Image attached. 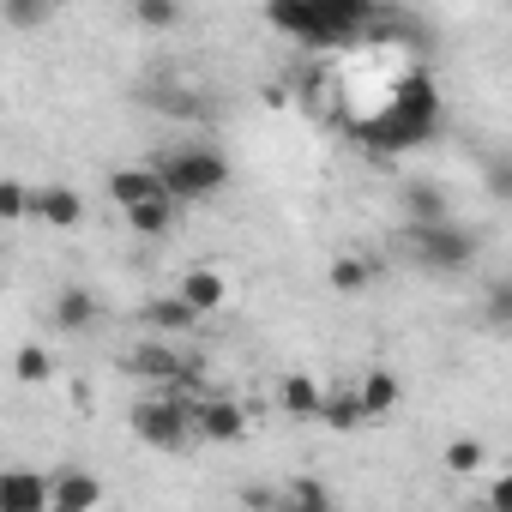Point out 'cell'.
Here are the masks:
<instances>
[{
    "instance_id": "1",
    "label": "cell",
    "mask_w": 512,
    "mask_h": 512,
    "mask_svg": "<svg viewBox=\"0 0 512 512\" xmlns=\"http://www.w3.org/2000/svg\"><path fill=\"white\" fill-rule=\"evenodd\" d=\"M374 13L380 7H368V0H272L266 25L314 49H344L362 31H374Z\"/></svg>"
},
{
    "instance_id": "2",
    "label": "cell",
    "mask_w": 512,
    "mask_h": 512,
    "mask_svg": "<svg viewBox=\"0 0 512 512\" xmlns=\"http://www.w3.org/2000/svg\"><path fill=\"white\" fill-rule=\"evenodd\" d=\"M434 127H440V97H434V79L410 73V79L398 85V97L386 103V115L368 127V139H374L380 151H416L422 139H434Z\"/></svg>"
},
{
    "instance_id": "3",
    "label": "cell",
    "mask_w": 512,
    "mask_h": 512,
    "mask_svg": "<svg viewBox=\"0 0 512 512\" xmlns=\"http://www.w3.org/2000/svg\"><path fill=\"white\" fill-rule=\"evenodd\" d=\"M157 175H163V187H169L175 205L181 199H217L229 187V163L211 145H175V151H163L157 157Z\"/></svg>"
},
{
    "instance_id": "4",
    "label": "cell",
    "mask_w": 512,
    "mask_h": 512,
    "mask_svg": "<svg viewBox=\"0 0 512 512\" xmlns=\"http://www.w3.org/2000/svg\"><path fill=\"white\" fill-rule=\"evenodd\" d=\"M193 410H199V398L151 392V398H139V404L127 410V428H133L151 452H175V446L193 440Z\"/></svg>"
},
{
    "instance_id": "5",
    "label": "cell",
    "mask_w": 512,
    "mask_h": 512,
    "mask_svg": "<svg viewBox=\"0 0 512 512\" xmlns=\"http://www.w3.org/2000/svg\"><path fill=\"white\" fill-rule=\"evenodd\" d=\"M404 247H410V260L422 272L452 278V272H464L476 260V229H464V223H410L404 229Z\"/></svg>"
},
{
    "instance_id": "6",
    "label": "cell",
    "mask_w": 512,
    "mask_h": 512,
    "mask_svg": "<svg viewBox=\"0 0 512 512\" xmlns=\"http://www.w3.org/2000/svg\"><path fill=\"white\" fill-rule=\"evenodd\" d=\"M127 368H133L145 386H163V392H175L181 380H199V362L175 356V350H169V344H157V338L133 344V350H127Z\"/></svg>"
},
{
    "instance_id": "7",
    "label": "cell",
    "mask_w": 512,
    "mask_h": 512,
    "mask_svg": "<svg viewBox=\"0 0 512 512\" xmlns=\"http://www.w3.org/2000/svg\"><path fill=\"white\" fill-rule=\"evenodd\" d=\"M193 440H205V446H241L247 440V410L235 398H199Z\"/></svg>"
},
{
    "instance_id": "8",
    "label": "cell",
    "mask_w": 512,
    "mask_h": 512,
    "mask_svg": "<svg viewBox=\"0 0 512 512\" xmlns=\"http://www.w3.org/2000/svg\"><path fill=\"white\" fill-rule=\"evenodd\" d=\"M109 199H115L121 211H139V205H175L169 187H163V175H157V163H127V169H115V175H109Z\"/></svg>"
},
{
    "instance_id": "9",
    "label": "cell",
    "mask_w": 512,
    "mask_h": 512,
    "mask_svg": "<svg viewBox=\"0 0 512 512\" xmlns=\"http://www.w3.org/2000/svg\"><path fill=\"white\" fill-rule=\"evenodd\" d=\"M49 500H55V476H37V470L0 476V512H49Z\"/></svg>"
},
{
    "instance_id": "10",
    "label": "cell",
    "mask_w": 512,
    "mask_h": 512,
    "mask_svg": "<svg viewBox=\"0 0 512 512\" xmlns=\"http://www.w3.org/2000/svg\"><path fill=\"white\" fill-rule=\"evenodd\" d=\"M97 506H103V482H97L91 470H79V464L55 470V500H49V512H97Z\"/></svg>"
},
{
    "instance_id": "11",
    "label": "cell",
    "mask_w": 512,
    "mask_h": 512,
    "mask_svg": "<svg viewBox=\"0 0 512 512\" xmlns=\"http://www.w3.org/2000/svg\"><path fill=\"white\" fill-rule=\"evenodd\" d=\"M37 217H43L49 229H79V223H85V199H79V187H67V181L37 187Z\"/></svg>"
},
{
    "instance_id": "12",
    "label": "cell",
    "mask_w": 512,
    "mask_h": 512,
    "mask_svg": "<svg viewBox=\"0 0 512 512\" xmlns=\"http://www.w3.org/2000/svg\"><path fill=\"white\" fill-rule=\"evenodd\" d=\"M356 398H362V416H368V422H380V416H392V410H398L404 380H398L392 368H368V374L356 380Z\"/></svg>"
},
{
    "instance_id": "13",
    "label": "cell",
    "mask_w": 512,
    "mask_h": 512,
    "mask_svg": "<svg viewBox=\"0 0 512 512\" xmlns=\"http://www.w3.org/2000/svg\"><path fill=\"white\" fill-rule=\"evenodd\" d=\"M103 320V302H97V290H85V284H67L61 296H55V326L61 332H91Z\"/></svg>"
},
{
    "instance_id": "14",
    "label": "cell",
    "mask_w": 512,
    "mask_h": 512,
    "mask_svg": "<svg viewBox=\"0 0 512 512\" xmlns=\"http://www.w3.org/2000/svg\"><path fill=\"white\" fill-rule=\"evenodd\" d=\"M181 302H193L199 314H217L223 302H229V284H223V272H211V266H193L187 278H181V290H175Z\"/></svg>"
},
{
    "instance_id": "15",
    "label": "cell",
    "mask_w": 512,
    "mask_h": 512,
    "mask_svg": "<svg viewBox=\"0 0 512 512\" xmlns=\"http://www.w3.org/2000/svg\"><path fill=\"white\" fill-rule=\"evenodd\" d=\"M326 392H332V386H320L314 374H284V380H278V404H284L290 416H320V410H326Z\"/></svg>"
},
{
    "instance_id": "16",
    "label": "cell",
    "mask_w": 512,
    "mask_h": 512,
    "mask_svg": "<svg viewBox=\"0 0 512 512\" xmlns=\"http://www.w3.org/2000/svg\"><path fill=\"white\" fill-rule=\"evenodd\" d=\"M139 320H145L151 332H169V338H175V332H193V326H199V308L181 302V296H157V302H145Z\"/></svg>"
},
{
    "instance_id": "17",
    "label": "cell",
    "mask_w": 512,
    "mask_h": 512,
    "mask_svg": "<svg viewBox=\"0 0 512 512\" xmlns=\"http://www.w3.org/2000/svg\"><path fill=\"white\" fill-rule=\"evenodd\" d=\"M404 217H410V223H452L446 193L428 187V181H410V187H404Z\"/></svg>"
},
{
    "instance_id": "18",
    "label": "cell",
    "mask_w": 512,
    "mask_h": 512,
    "mask_svg": "<svg viewBox=\"0 0 512 512\" xmlns=\"http://www.w3.org/2000/svg\"><path fill=\"white\" fill-rule=\"evenodd\" d=\"M284 512H332V494L320 476H290L284 482Z\"/></svg>"
},
{
    "instance_id": "19",
    "label": "cell",
    "mask_w": 512,
    "mask_h": 512,
    "mask_svg": "<svg viewBox=\"0 0 512 512\" xmlns=\"http://www.w3.org/2000/svg\"><path fill=\"white\" fill-rule=\"evenodd\" d=\"M338 434H356L368 416H362V398H356V386H344V392H326V410H320Z\"/></svg>"
},
{
    "instance_id": "20",
    "label": "cell",
    "mask_w": 512,
    "mask_h": 512,
    "mask_svg": "<svg viewBox=\"0 0 512 512\" xmlns=\"http://www.w3.org/2000/svg\"><path fill=\"white\" fill-rule=\"evenodd\" d=\"M326 278H332V290H338V296H362V290L374 284V266H368V260H356V253H344V260H332V272H326Z\"/></svg>"
},
{
    "instance_id": "21",
    "label": "cell",
    "mask_w": 512,
    "mask_h": 512,
    "mask_svg": "<svg viewBox=\"0 0 512 512\" xmlns=\"http://www.w3.org/2000/svg\"><path fill=\"white\" fill-rule=\"evenodd\" d=\"M488 464V446L476 440V434H458V440H446V470L452 476H476Z\"/></svg>"
},
{
    "instance_id": "22",
    "label": "cell",
    "mask_w": 512,
    "mask_h": 512,
    "mask_svg": "<svg viewBox=\"0 0 512 512\" xmlns=\"http://www.w3.org/2000/svg\"><path fill=\"white\" fill-rule=\"evenodd\" d=\"M133 25H139V31H175V25H181V7H175V0H139V7H133Z\"/></svg>"
},
{
    "instance_id": "23",
    "label": "cell",
    "mask_w": 512,
    "mask_h": 512,
    "mask_svg": "<svg viewBox=\"0 0 512 512\" xmlns=\"http://www.w3.org/2000/svg\"><path fill=\"white\" fill-rule=\"evenodd\" d=\"M13 374H19L25 386H43V380L55 374V356H49L43 344H25V350H19V362H13Z\"/></svg>"
},
{
    "instance_id": "24",
    "label": "cell",
    "mask_w": 512,
    "mask_h": 512,
    "mask_svg": "<svg viewBox=\"0 0 512 512\" xmlns=\"http://www.w3.org/2000/svg\"><path fill=\"white\" fill-rule=\"evenodd\" d=\"M482 320L488 326H512V278H500V284L482 290Z\"/></svg>"
},
{
    "instance_id": "25",
    "label": "cell",
    "mask_w": 512,
    "mask_h": 512,
    "mask_svg": "<svg viewBox=\"0 0 512 512\" xmlns=\"http://www.w3.org/2000/svg\"><path fill=\"white\" fill-rule=\"evenodd\" d=\"M25 211H37V193H31L25 181H0V217H7V223H19Z\"/></svg>"
},
{
    "instance_id": "26",
    "label": "cell",
    "mask_w": 512,
    "mask_h": 512,
    "mask_svg": "<svg viewBox=\"0 0 512 512\" xmlns=\"http://www.w3.org/2000/svg\"><path fill=\"white\" fill-rule=\"evenodd\" d=\"M0 19L13 31H31V25H49V7H37V0H0Z\"/></svg>"
},
{
    "instance_id": "27",
    "label": "cell",
    "mask_w": 512,
    "mask_h": 512,
    "mask_svg": "<svg viewBox=\"0 0 512 512\" xmlns=\"http://www.w3.org/2000/svg\"><path fill=\"white\" fill-rule=\"evenodd\" d=\"M139 235H169V217H175V205H139V211H121Z\"/></svg>"
},
{
    "instance_id": "28",
    "label": "cell",
    "mask_w": 512,
    "mask_h": 512,
    "mask_svg": "<svg viewBox=\"0 0 512 512\" xmlns=\"http://www.w3.org/2000/svg\"><path fill=\"white\" fill-rule=\"evenodd\" d=\"M488 193H494L500 205H512V157H500V163L488 169Z\"/></svg>"
},
{
    "instance_id": "29",
    "label": "cell",
    "mask_w": 512,
    "mask_h": 512,
    "mask_svg": "<svg viewBox=\"0 0 512 512\" xmlns=\"http://www.w3.org/2000/svg\"><path fill=\"white\" fill-rule=\"evenodd\" d=\"M488 512H512V470L488 488Z\"/></svg>"
}]
</instances>
